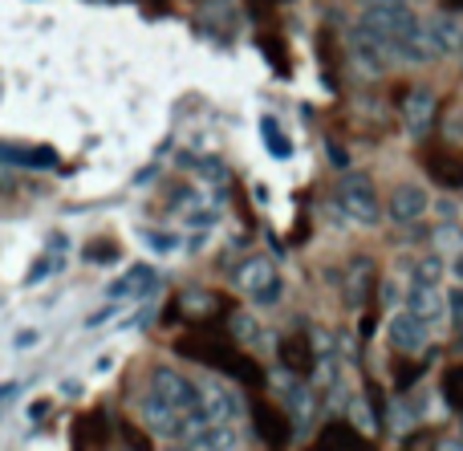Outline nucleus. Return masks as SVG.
<instances>
[{"instance_id":"obj_1","label":"nucleus","mask_w":463,"mask_h":451,"mask_svg":"<svg viewBox=\"0 0 463 451\" xmlns=\"http://www.w3.org/2000/svg\"><path fill=\"white\" fill-rule=\"evenodd\" d=\"M407 309L427 334H435L448 317V297H443V257H423L411 273V285H407Z\"/></svg>"},{"instance_id":"obj_2","label":"nucleus","mask_w":463,"mask_h":451,"mask_svg":"<svg viewBox=\"0 0 463 451\" xmlns=\"http://www.w3.org/2000/svg\"><path fill=\"white\" fill-rule=\"evenodd\" d=\"M146 390H151V395H159L167 407H175L179 415H187V419H203V411H200V382H192L187 374H179L175 366H155Z\"/></svg>"},{"instance_id":"obj_3","label":"nucleus","mask_w":463,"mask_h":451,"mask_svg":"<svg viewBox=\"0 0 463 451\" xmlns=\"http://www.w3.org/2000/svg\"><path fill=\"white\" fill-rule=\"evenodd\" d=\"M337 211H342L345 220H354V224L362 228H374L378 224V195H374V183H370L366 175H358V171H350V175H342V183H337Z\"/></svg>"},{"instance_id":"obj_4","label":"nucleus","mask_w":463,"mask_h":451,"mask_svg":"<svg viewBox=\"0 0 463 451\" xmlns=\"http://www.w3.org/2000/svg\"><path fill=\"white\" fill-rule=\"evenodd\" d=\"M236 285H240V293H244L248 301H256V305H277L280 293H285V281H280L277 265H272L269 257L244 260L240 273H236Z\"/></svg>"},{"instance_id":"obj_5","label":"nucleus","mask_w":463,"mask_h":451,"mask_svg":"<svg viewBox=\"0 0 463 451\" xmlns=\"http://www.w3.org/2000/svg\"><path fill=\"white\" fill-rule=\"evenodd\" d=\"M200 411L208 423H244V399L220 379L200 382Z\"/></svg>"},{"instance_id":"obj_6","label":"nucleus","mask_w":463,"mask_h":451,"mask_svg":"<svg viewBox=\"0 0 463 451\" xmlns=\"http://www.w3.org/2000/svg\"><path fill=\"white\" fill-rule=\"evenodd\" d=\"M350 53H354V61L362 65L366 73H383V70H391V53H386V45L374 37V29H370L366 21H354V29H350Z\"/></svg>"},{"instance_id":"obj_7","label":"nucleus","mask_w":463,"mask_h":451,"mask_svg":"<svg viewBox=\"0 0 463 451\" xmlns=\"http://www.w3.org/2000/svg\"><path fill=\"white\" fill-rule=\"evenodd\" d=\"M427 208H431V200H427V192L419 183H399L391 192V203H386L394 224H415V220L427 216Z\"/></svg>"},{"instance_id":"obj_8","label":"nucleus","mask_w":463,"mask_h":451,"mask_svg":"<svg viewBox=\"0 0 463 451\" xmlns=\"http://www.w3.org/2000/svg\"><path fill=\"white\" fill-rule=\"evenodd\" d=\"M159 285V273H155L151 265H130L127 273L118 277V281L106 289V297L114 301V305H122V301H138V297H146V293Z\"/></svg>"},{"instance_id":"obj_9","label":"nucleus","mask_w":463,"mask_h":451,"mask_svg":"<svg viewBox=\"0 0 463 451\" xmlns=\"http://www.w3.org/2000/svg\"><path fill=\"white\" fill-rule=\"evenodd\" d=\"M402 122H407V135L411 138H423L435 122V94L427 86H415L402 102Z\"/></svg>"},{"instance_id":"obj_10","label":"nucleus","mask_w":463,"mask_h":451,"mask_svg":"<svg viewBox=\"0 0 463 451\" xmlns=\"http://www.w3.org/2000/svg\"><path fill=\"white\" fill-rule=\"evenodd\" d=\"M240 439H244V428H240V423H203V428H195L192 439H184V444H192L200 451H236Z\"/></svg>"},{"instance_id":"obj_11","label":"nucleus","mask_w":463,"mask_h":451,"mask_svg":"<svg viewBox=\"0 0 463 451\" xmlns=\"http://www.w3.org/2000/svg\"><path fill=\"white\" fill-rule=\"evenodd\" d=\"M386 338H391V346L399 350V354H419V350L427 346V338H431V334H427L423 325H419L415 317L407 314V309H402V314L391 317V325H386Z\"/></svg>"},{"instance_id":"obj_12","label":"nucleus","mask_w":463,"mask_h":451,"mask_svg":"<svg viewBox=\"0 0 463 451\" xmlns=\"http://www.w3.org/2000/svg\"><path fill=\"white\" fill-rule=\"evenodd\" d=\"M456 21H451L448 13L443 16H431V21H423V49H427V61L431 57H443L451 45H456Z\"/></svg>"},{"instance_id":"obj_13","label":"nucleus","mask_w":463,"mask_h":451,"mask_svg":"<svg viewBox=\"0 0 463 451\" xmlns=\"http://www.w3.org/2000/svg\"><path fill=\"white\" fill-rule=\"evenodd\" d=\"M65 249H70V240H65V236H53L49 249L41 252V257L33 260V268L24 273V285H41V281H49L53 273H61L65 268Z\"/></svg>"},{"instance_id":"obj_14","label":"nucleus","mask_w":463,"mask_h":451,"mask_svg":"<svg viewBox=\"0 0 463 451\" xmlns=\"http://www.w3.org/2000/svg\"><path fill=\"white\" fill-rule=\"evenodd\" d=\"M280 387H285V407H288V415H293L297 431H305L313 423V390L293 379H280Z\"/></svg>"},{"instance_id":"obj_15","label":"nucleus","mask_w":463,"mask_h":451,"mask_svg":"<svg viewBox=\"0 0 463 451\" xmlns=\"http://www.w3.org/2000/svg\"><path fill=\"white\" fill-rule=\"evenodd\" d=\"M0 159L16 163V167H53L57 155L49 146H13V143H0Z\"/></svg>"},{"instance_id":"obj_16","label":"nucleus","mask_w":463,"mask_h":451,"mask_svg":"<svg viewBox=\"0 0 463 451\" xmlns=\"http://www.w3.org/2000/svg\"><path fill=\"white\" fill-rule=\"evenodd\" d=\"M260 135H264L269 155H277V159H288V155H293V143H288V135L280 130L277 118H260Z\"/></svg>"},{"instance_id":"obj_17","label":"nucleus","mask_w":463,"mask_h":451,"mask_svg":"<svg viewBox=\"0 0 463 451\" xmlns=\"http://www.w3.org/2000/svg\"><path fill=\"white\" fill-rule=\"evenodd\" d=\"M16 395H21V382H16V379L0 382V419H5V415H8V407L16 403Z\"/></svg>"},{"instance_id":"obj_18","label":"nucleus","mask_w":463,"mask_h":451,"mask_svg":"<svg viewBox=\"0 0 463 451\" xmlns=\"http://www.w3.org/2000/svg\"><path fill=\"white\" fill-rule=\"evenodd\" d=\"M146 244H151L155 252H175L179 249V236H171V232H146Z\"/></svg>"},{"instance_id":"obj_19","label":"nucleus","mask_w":463,"mask_h":451,"mask_svg":"<svg viewBox=\"0 0 463 451\" xmlns=\"http://www.w3.org/2000/svg\"><path fill=\"white\" fill-rule=\"evenodd\" d=\"M236 334L248 342V346H260V330H256V325L248 322V317H236Z\"/></svg>"},{"instance_id":"obj_20","label":"nucleus","mask_w":463,"mask_h":451,"mask_svg":"<svg viewBox=\"0 0 463 451\" xmlns=\"http://www.w3.org/2000/svg\"><path fill=\"white\" fill-rule=\"evenodd\" d=\"M448 309H451V325H456V330H463V289H456L448 297Z\"/></svg>"},{"instance_id":"obj_21","label":"nucleus","mask_w":463,"mask_h":451,"mask_svg":"<svg viewBox=\"0 0 463 451\" xmlns=\"http://www.w3.org/2000/svg\"><path fill=\"white\" fill-rule=\"evenodd\" d=\"M37 342H41V330H33V325H29V330H21V334H16V342H13V346H16V350H33V346H37Z\"/></svg>"},{"instance_id":"obj_22","label":"nucleus","mask_w":463,"mask_h":451,"mask_svg":"<svg viewBox=\"0 0 463 451\" xmlns=\"http://www.w3.org/2000/svg\"><path fill=\"white\" fill-rule=\"evenodd\" d=\"M163 451H200V447H192V444H184V439H171V444H167V447H163Z\"/></svg>"},{"instance_id":"obj_23","label":"nucleus","mask_w":463,"mask_h":451,"mask_svg":"<svg viewBox=\"0 0 463 451\" xmlns=\"http://www.w3.org/2000/svg\"><path fill=\"white\" fill-rule=\"evenodd\" d=\"M439 451H463V439H443Z\"/></svg>"},{"instance_id":"obj_24","label":"nucleus","mask_w":463,"mask_h":451,"mask_svg":"<svg viewBox=\"0 0 463 451\" xmlns=\"http://www.w3.org/2000/svg\"><path fill=\"white\" fill-rule=\"evenodd\" d=\"M459 45H463V37H459Z\"/></svg>"}]
</instances>
